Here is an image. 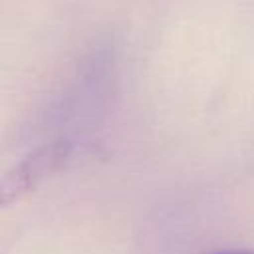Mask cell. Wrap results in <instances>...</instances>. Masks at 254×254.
<instances>
[{"instance_id":"cell-1","label":"cell","mask_w":254,"mask_h":254,"mask_svg":"<svg viewBox=\"0 0 254 254\" xmlns=\"http://www.w3.org/2000/svg\"><path fill=\"white\" fill-rule=\"evenodd\" d=\"M71 157V143L65 139L42 145L34 153H30L22 163H18L0 185V202L4 206L18 202L28 192H32L44 179L52 177Z\"/></svg>"},{"instance_id":"cell-2","label":"cell","mask_w":254,"mask_h":254,"mask_svg":"<svg viewBox=\"0 0 254 254\" xmlns=\"http://www.w3.org/2000/svg\"><path fill=\"white\" fill-rule=\"evenodd\" d=\"M210 254H254L252 250H218V252H210Z\"/></svg>"}]
</instances>
